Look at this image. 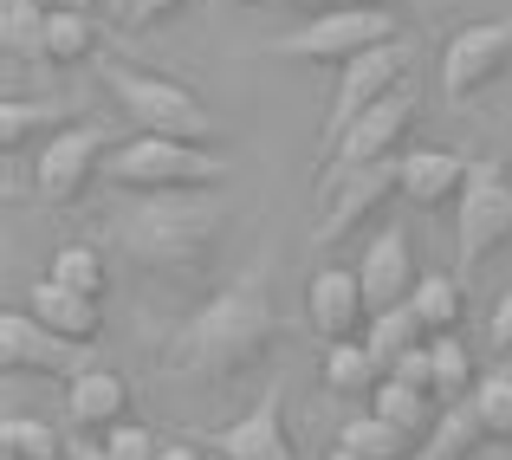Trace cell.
Masks as SVG:
<instances>
[{
    "instance_id": "cell-20",
    "label": "cell",
    "mask_w": 512,
    "mask_h": 460,
    "mask_svg": "<svg viewBox=\"0 0 512 460\" xmlns=\"http://www.w3.org/2000/svg\"><path fill=\"white\" fill-rule=\"evenodd\" d=\"M370 409L383 415L389 428H402V435H409L415 448H422V441L435 435V422H441V402L428 396V389H409V383H376Z\"/></svg>"
},
{
    "instance_id": "cell-32",
    "label": "cell",
    "mask_w": 512,
    "mask_h": 460,
    "mask_svg": "<svg viewBox=\"0 0 512 460\" xmlns=\"http://www.w3.org/2000/svg\"><path fill=\"white\" fill-rule=\"evenodd\" d=\"M98 441L117 460H163V435H156L150 422H124V428H111V435H98Z\"/></svg>"
},
{
    "instance_id": "cell-2",
    "label": "cell",
    "mask_w": 512,
    "mask_h": 460,
    "mask_svg": "<svg viewBox=\"0 0 512 460\" xmlns=\"http://www.w3.org/2000/svg\"><path fill=\"white\" fill-rule=\"evenodd\" d=\"M227 227V201L221 188H201V195H130L111 214V247L130 266L163 279H195L214 260Z\"/></svg>"
},
{
    "instance_id": "cell-13",
    "label": "cell",
    "mask_w": 512,
    "mask_h": 460,
    "mask_svg": "<svg viewBox=\"0 0 512 460\" xmlns=\"http://www.w3.org/2000/svg\"><path fill=\"white\" fill-rule=\"evenodd\" d=\"M208 454H221V460H299L292 428H286V383H266V396L240 422L208 428Z\"/></svg>"
},
{
    "instance_id": "cell-8",
    "label": "cell",
    "mask_w": 512,
    "mask_h": 460,
    "mask_svg": "<svg viewBox=\"0 0 512 460\" xmlns=\"http://www.w3.org/2000/svg\"><path fill=\"white\" fill-rule=\"evenodd\" d=\"M117 150L111 124H65L59 137H46V150L33 156V201L46 208H72L78 195L91 188V175H104V156Z\"/></svg>"
},
{
    "instance_id": "cell-12",
    "label": "cell",
    "mask_w": 512,
    "mask_h": 460,
    "mask_svg": "<svg viewBox=\"0 0 512 460\" xmlns=\"http://www.w3.org/2000/svg\"><path fill=\"white\" fill-rule=\"evenodd\" d=\"M415 111H422L415 85H402L396 98H383V104H370V111H363L357 124L338 137V150L325 156V169H318V175H350V169H370V162H396L402 137L415 130Z\"/></svg>"
},
{
    "instance_id": "cell-4",
    "label": "cell",
    "mask_w": 512,
    "mask_h": 460,
    "mask_svg": "<svg viewBox=\"0 0 512 460\" xmlns=\"http://www.w3.org/2000/svg\"><path fill=\"white\" fill-rule=\"evenodd\" d=\"M104 182L117 195H201V188L227 182V162L195 143H169V137H124L104 156Z\"/></svg>"
},
{
    "instance_id": "cell-3",
    "label": "cell",
    "mask_w": 512,
    "mask_h": 460,
    "mask_svg": "<svg viewBox=\"0 0 512 460\" xmlns=\"http://www.w3.org/2000/svg\"><path fill=\"white\" fill-rule=\"evenodd\" d=\"M104 91L124 104L137 137H169V143H195V150H214V137H221L214 111L175 78L137 72V65H104Z\"/></svg>"
},
{
    "instance_id": "cell-17",
    "label": "cell",
    "mask_w": 512,
    "mask_h": 460,
    "mask_svg": "<svg viewBox=\"0 0 512 460\" xmlns=\"http://www.w3.org/2000/svg\"><path fill=\"white\" fill-rule=\"evenodd\" d=\"M467 162L474 156L461 150H402V195L415 208H448V201H461Z\"/></svg>"
},
{
    "instance_id": "cell-16",
    "label": "cell",
    "mask_w": 512,
    "mask_h": 460,
    "mask_svg": "<svg viewBox=\"0 0 512 460\" xmlns=\"http://www.w3.org/2000/svg\"><path fill=\"white\" fill-rule=\"evenodd\" d=\"M65 415H72L78 435H111V428L130 422V383L117 370H91L78 383H65Z\"/></svg>"
},
{
    "instance_id": "cell-40",
    "label": "cell",
    "mask_w": 512,
    "mask_h": 460,
    "mask_svg": "<svg viewBox=\"0 0 512 460\" xmlns=\"http://www.w3.org/2000/svg\"><path fill=\"white\" fill-rule=\"evenodd\" d=\"M350 7H389V0H350Z\"/></svg>"
},
{
    "instance_id": "cell-34",
    "label": "cell",
    "mask_w": 512,
    "mask_h": 460,
    "mask_svg": "<svg viewBox=\"0 0 512 460\" xmlns=\"http://www.w3.org/2000/svg\"><path fill=\"white\" fill-rule=\"evenodd\" d=\"M487 344L500 350V357H512V292H500V305H493V318H487Z\"/></svg>"
},
{
    "instance_id": "cell-1",
    "label": "cell",
    "mask_w": 512,
    "mask_h": 460,
    "mask_svg": "<svg viewBox=\"0 0 512 460\" xmlns=\"http://www.w3.org/2000/svg\"><path fill=\"white\" fill-rule=\"evenodd\" d=\"M279 344V305L273 286H266V266H247L234 286H221L201 311H188L182 331L169 337L163 350V370L182 376V383H227V376L253 370L266 350Z\"/></svg>"
},
{
    "instance_id": "cell-41",
    "label": "cell",
    "mask_w": 512,
    "mask_h": 460,
    "mask_svg": "<svg viewBox=\"0 0 512 460\" xmlns=\"http://www.w3.org/2000/svg\"><path fill=\"white\" fill-rule=\"evenodd\" d=\"M214 7H253V0H214Z\"/></svg>"
},
{
    "instance_id": "cell-6",
    "label": "cell",
    "mask_w": 512,
    "mask_h": 460,
    "mask_svg": "<svg viewBox=\"0 0 512 460\" xmlns=\"http://www.w3.org/2000/svg\"><path fill=\"white\" fill-rule=\"evenodd\" d=\"M409 72H415V39L402 33V39H389V46H370V52H357L350 65H338V91H331V111H325V130H318V143H325V156L338 150V137L350 124H357L370 104H383V98H396L402 85H409Z\"/></svg>"
},
{
    "instance_id": "cell-27",
    "label": "cell",
    "mask_w": 512,
    "mask_h": 460,
    "mask_svg": "<svg viewBox=\"0 0 512 460\" xmlns=\"http://www.w3.org/2000/svg\"><path fill=\"white\" fill-rule=\"evenodd\" d=\"M487 441V428H480V415H474V402H454V409H441V422H435V435L422 441V454L415 460H467Z\"/></svg>"
},
{
    "instance_id": "cell-23",
    "label": "cell",
    "mask_w": 512,
    "mask_h": 460,
    "mask_svg": "<svg viewBox=\"0 0 512 460\" xmlns=\"http://www.w3.org/2000/svg\"><path fill=\"white\" fill-rule=\"evenodd\" d=\"M428 363H435V402H441V409H454V402H467L480 389L474 350L461 344V331H454V337H428Z\"/></svg>"
},
{
    "instance_id": "cell-7",
    "label": "cell",
    "mask_w": 512,
    "mask_h": 460,
    "mask_svg": "<svg viewBox=\"0 0 512 460\" xmlns=\"http://www.w3.org/2000/svg\"><path fill=\"white\" fill-rule=\"evenodd\" d=\"M389 39H402V26H396L389 7H338V13H325V20H305L299 33L273 39L266 52H273V59H305V65H350L357 52L389 46Z\"/></svg>"
},
{
    "instance_id": "cell-36",
    "label": "cell",
    "mask_w": 512,
    "mask_h": 460,
    "mask_svg": "<svg viewBox=\"0 0 512 460\" xmlns=\"http://www.w3.org/2000/svg\"><path fill=\"white\" fill-rule=\"evenodd\" d=\"M163 460H208V441H163Z\"/></svg>"
},
{
    "instance_id": "cell-11",
    "label": "cell",
    "mask_w": 512,
    "mask_h": 460,
    "mask_svg": "<svg viewBox=\"0 0 512 460\" xmlns=\"http://www.w3.org/2000/svg\"><path fill=\"white\" fill-rule=\"evenodd\" d=\"M512 72V13L500 20H474L441 46V98L448 104H474L487 85H500Z\"/></svg>"
},
{
    "instance_id": "cell-14",
    "label": "cell",
    "mask_w": 512,
    "mask_h": 460,
    "mask_svg": "<svg viewBox=\"0 0 512 460\" xmlns=\"http://www.w3.org/2000/svg\"><path fill=\"white\" fill-rule=\"evenodd\" d=\"M305 318L325 344H350V337L370 331V299H363L357 266H318L312 286H305Z\"/></svg>"
},
{
    "instance_id": "cell-29",
    "label": "cell",
    "mask_w": 512,
    "mask_h": 460,
    "mask_svg": "<svg viewBox=\"0 0 512 460\" xmlns=\"http://www.w3.org/2000/svg\"><path fill=\"white\" fill-rule=\"evenodd\" d=\"M46 279H59V286H72V292H85V299H104V253L98 247H85V240H65L59 253H52V273Z\"/></svg>"
},
{
    "instance_id": "cell-9",
    "label": "cell",
    "mask_w": 512,
    "mask_h": 460,
    "mask_svg": "<svg viewBox=\"0 0 512 460\" xmlns=\"http://www.w3.org/2000/svg\"><path fill=\"white\" fill-rule=\"evenodd\" d=\"M396 195H402V156L396 162H370V169H350V175H318L325 214H318V227H312V247L331 253L338 240L357 234L363 221H376Z\"/></svg>"
},
{
    "instance_id": "cell-28",
    "label": "cell",
    "mask_w": 512,
    "mask_h": 460,
    "mask_svg": "<svg viewBox=\"0 0 512 460\" xmlns=\"http://www.w3.org/2000/svg\"><path fill=\"white\" fill-rule=\"evenodd\" d=\"M72 441H59L39 415H7L0 422V460H65Z\"/></svg>"
},
{
    "instance_id": "cell-22",
    "label": "cell",
    "mask_w": 512,
    "mask_h": 460,
    "mask_svg": "<svg viewBox=\"0 0 512 460\" xmlns=\"http://www.w3.org/2000/svg\"><path fill=\"white\" fill-rule=\"evenodd\" d=\"M338 448H350L357 460H415L422 448H415L402 428H389L376 409H363V415H350V422L338 428Z\"/></svg>"
},
{
    "instance_id": "cell-10",
    "label": "cell",
    "mask_w": 512,
    "mask_h": 460,
    "mask_svg": "<svg viewBox=\"0 0 512 460\" xmlns=\"http://www.w3.org/2000/svg\"><path fill=\"white\" fill-rule=\"evenodd\" d=\"M0 363L7 376H59V383H78V376L98 370V344H78V337H59L33 318V311H0Z\"/></svg>"
},
{
    "instance_id": "cell-18",
    "label": "cell",
    "mask_w": 512,
    "mask_h": 460,
    "mask_svg": "<svg viewBox=\"0 0 512 460\" xmlns=\"http://www.w3.org/2000/svg\"><path fill=\"white\" fill-rule=\"evenodd\" d=\"M26 311H33L46 331L78 337V344H98V331H104V305L85 299V292H72V286H59V279H39L33 299H26Z\"/></svg>"
},
{
    "instance_id": "cell-31",
    "label": "cell",
    "mask_w": 512,
    "mask_h": 460,
    "mask_svg": "<svg viewBox=\"0 0 512 460\" xmlns=\"http://www.w3.org/2000/svg\"><path fill=\"white\" fill-rule=\"evenodd\" d=\"M52 117H59V104H26V98H7L0 104V150H20L26 137H33L39 124H52Z\"/></svg>"
},
{
    "instance_id": "cell-33",
    "label": "cell",
    "mask_w": 512,
    "mask_h": 460,
    "mask_svg": "<svg viewBox=\"0 0 512 460\" xmlns=\"http://www.w3.org/2000/svg\"><path fill=\"white\" fill-rule=\"evenodd\" d=\"M389 383H409V389H428V396H435V363H428V344L409 350V357L396 363V376H389Z\"/></svg>"
},
{
    "instance_id": "cell-26",
    "label": "cell",
    "mask_w": 512,
    "mask_h": 460,
    "mask_svg": "<svg viewBox=\"0 0 512 460\" xmlns=\"http://www.w3.org/2000/svg\"><path fill=\"white\" fill-rule=\"evenodd\" d=\"M46 0H0V46L7 59H39L46 65Z\"/></svg>"
},
{
    "instance_id": "cell-25",
    "label": "cell",
    "mask_w": 512,
    "mask_h": 460,
    "mask_svg": "<svg viewBox=\"0 0 512 460\" xmlns=\"http://www.w3.org/2000/svg\"><path fill=\"white\" fill-rule=\"evenodd\" d=\"M376 383H383V370H376V357H370L363 337L325 344V389L331 396H376Z\"/></svg>"
},
{
    "instance_id": "cell-5",
    "label": "cell",
    "mask_w": 512,
    "mask_h": 460,
    "mask_svg": "<svg viewBox=\"0 0 512 460\" xmlns=\"http://www.w3.org/2000/svg\"><path fill=\"white\" fill-rule=\"evenodd\" d=\"M506 240H512V175H506V162L480 156V162H467L461 201H454V273L474 279Z\"/></svg>"
},
{
    "instance_id": "cell-19",
    "label": "cell",
    "mask_w": 512,
    "mask_h": 460,
    "mask_svg": "<svg viewBox=\"0 0 512 460\" xmlns=\"http://www.w3.org/2000/svg\"><path fill=\"white\" fill-rule=\"evenodd\" d=\"M409 311L422 318L428 337H454L461 318H467V279L461 273H422L415 292H409Z\"/></svg>"
},
{
    "instance_id": "cell-37",
    "label": "cell",
    "mask_w": 512,
    "mask_h": 460,
    "mask_svg": "<svg viewBox=\"0 0 512 460\" xmlns=\"http://www.w3.org/2000/svg\"><path fill=\"white\" fill-rule=\"evenodd\" d=\"M65 460H117L104 441H85V435H72V448H65Z\"/></svg>"
},
{
    "instance_id": "cell-38",
    "label": "cell",
    "mask_w": 512,
    "mask_h": 460,
    "mask_svg": "<svg viewBox=\"0 0 512 460\" xmlns=\"http://www.w3.org/2000/svg\"><path fill=\"white\" fill-rule=\"evenodd\" d=\"M286 7H299V13H312V20H325V13L350 7V0H286Z\"/></svg>"
},
{
    "instance_id": "cell-35",
    "label": "cell",
    "mask_w": 512,
    "mask_h": 460,
    "mask_svg": "<svg viewBox=\"0 0 512 460\" xmlns=\"http://www.w3.org/2000/svg\"><path fill=\"white\" fill-rule=\"evenodd\" d=\"M175 7H182V0H124V20L130 26H163Z\"/></svg>"
},
{
    "instance_id": "cell-15",
    "label": "cell",
    "mask_w": 512,
    "mask_h": 460,
    "mask_svg": "<svg viewBox=\"0 0 512 460\" xmlns=\"http://www.w3.org/2000/svg\"><path fill=\"white\" fill-rule=\"evenodd\" d=\"M357 279H363V299H370V318L376 311H402L409 305L415 279H422L409 234H402V227H383V234L370 240V253L357 260Z\"/></svg>"
},
{
    "instance_id": "cell-21",
    "label": "cell",
    "mask_w": 512,
    "mask_h": 460,
    "mask_svg": "<svg viewBox=\"0 0 512 460\" xmlns=\"http://www.w3.org/2000/svg\"><path fill=\"white\" fill-rule=\"evenodd\" d=\"M363 344H370L376 370H383V383H389V376H396V363L409 357V350H422V344H428V331H422V318L402 305V311H376L370 331H363Z\"/></svg>"
},
{
    "instance_id": "cell-24",
    "label": "cell",
    "mask_w": 512,
    "mask_h": 460,
    "mask_svg": "<svg viewBox=\"0 0 512 460\" xmlns=\"http://www.w3.org/2000/svg\"><path fill=\"white\" fill-rule=\"evenodd\" d=\"M98 52V20L85 7H52L46 13V65H85Z\"/></svg>"
},
{
    "instance_id": "cell-30",
    "label": "cell",
    "mask_w": 512,
    "mask_h": 460,
    "mask_svg": "<svg viewBox=\"0 0 512 460\" xmlns=\"http://www.w3.org/2000/svg\"><path fill=\"white\" fill-rule=\"evenodd\" d=\"M467 402H474V415H480V428H487V441H512V370L480 376V389H474Z\"/></svg>"
},
{
    "instance_id": "cell-39",
    "label": "cell",
    "mask_w": 512,
    "mask_h": 460,
    "mask_svg": "<svg viewBox=\"0 0 512 460\" xmlns=\"http://www.w3.org/2000/svg\"><path fill=\"white\" fill-rule=\"evenodd\" d=\"M325 460H357V454H350V448H331V454H325Z\"/></svg>"
}]
</instances>
